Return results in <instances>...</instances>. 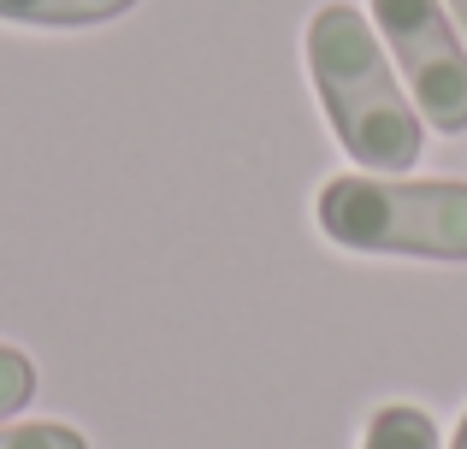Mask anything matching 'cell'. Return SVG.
Wrapping results in <instances>:
<instances>
[{"label": "cell", "mask_w": 467, "mask_h": 449, "mask_svg": "<svg viewBox=\"0 0 467 449\" xmlns=\"http://www.w3.org/2000/svg\"><path fill=\"white\" fill-rule=\"evenodd\" d=\"M0 449H89L78 426L59 420H30V426H0Z\"/></svg>", "instance_id": "cell-7"}, {"label": "cell", "mask_w": 467, "mask_h": 449, "mask_svg": "<svg viewBox=\"0 0 467 449\" xmlns=\"http://www.w3.org/2000/svg\"><path fill=\"white\" fill-rule=\"evenodd\" d=\"M130 6L137 0H0V18L36 24V30H78V24H107Z\"/></svg>", "instance_id": "cell-4"}, {"label": "cell", "mask_w": 467, "mask_h": 449, "mask_svg": "<svg viewBox=\"0 0 467 449\" xmlns=\"http://www.w3.org/2000/svg\"><path fill=\"white\" fill-rule=\"evenodd\" d=\"M373 24L397 54L414 107L432 130L462 137L467 130V47L438 0H373Z\"/></svg>", "instance_id": "cell-3"}, {"label": "cell", "mask_w": 467, "mask_h": 449, "mask_svg": "<svg viewBox=\"0 0 467 449\" xmlns=\"http://www.w3.org/2000/svg\"><path fill=\"white\" fill-rule=\"evenodd\" d=\"M450 18H456V30L467 36V0H450Z\"/></svg>", "instance_id": "cell-8"}, {"label": "cell", "mask_w": 467, "mask_h": 449, "mask_svg": "<svg viewBox=\"0 0 467 449\" xmlns=\"http://www.w3.org/2000/svg\"><path fill=\"white\" fill-rule=\"evenodd\" d=\"M319 230L355 254H420L467 260V184L444 178H331L319 189Z\"/></svg>", "instance_id": "cell-2"}, {"label": "cell", "mask_w": 467, "mask_h": 449, "mask_svg": "<svg viewBox=\"0 0 467 449\" xmlns=\"http://www.w3.org/2000/svg\"><path fill=\"white\" fill-rule=\"evenodd\" d=\"M361 449H438V426H432L426 408L390 403V408H379V414L367 420Z\"/></svg>", "instance_id": "cell-5"}, {"label": "cell", "mask_w": 467, "mask_h": 449, "mask_svg": "<svg viewBox=\"0 0 467 449\" xmlns=\"http://www.w3.org/2000/svg\"><path fill=\"white\" fill-rule=\"evenodd\" d=\"M450 449H467V414H462V426H456V444Z\"/></svg>", "instance_id": "cell-9"}, {"label": "cell", "mask_w": 467, "mask_h": 449, "mask_svg": "<svg viewBox=\"0 0 467 449\" xmlns=\"http://www.w3.org/2000/svg\"><path fill=\"white\" fill-rule=\"evenodd\" d=\"M308 77L331 113L337 142L367 172H409L420 160V113L397 89V71H390L373 24L355 6L331 0L308 18Z\"/></svg>", "instance_id": "cell-1"}, {"label": "cell", "mask_w": 467, "mask_h": 449, "mask_svg": "<svg viewBox=\"0 0 467 449\" xmlns=\"http://www.w3.org/2000/svg\"><path fill=\"white\" fill-rule=\"evenodd\" d=\"M36 396V367H30V355L24 349H12V343H0V420H12L24 403Z\"/></svg>", "instance_id": "cell-6"}]
</instances>
